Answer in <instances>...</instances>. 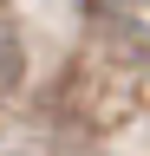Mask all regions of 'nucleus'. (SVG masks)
<instances>
[{
    "instance_id": "obj_1",
    "label": "nucleus",
    "mask_w": 150,
    "mask_h": 156,
    "mask_svg": "<svg viewBox=\"0 0 150 156\" xmlns=\"http://www.w3.org/2000/svg\"><path fill=\"white\" fill-rule=\"evenodd\" d=\"M20 78H26V39H20V20H13V7L0 0V98L20 85Z\"/></svg>"
}]
</instances>
